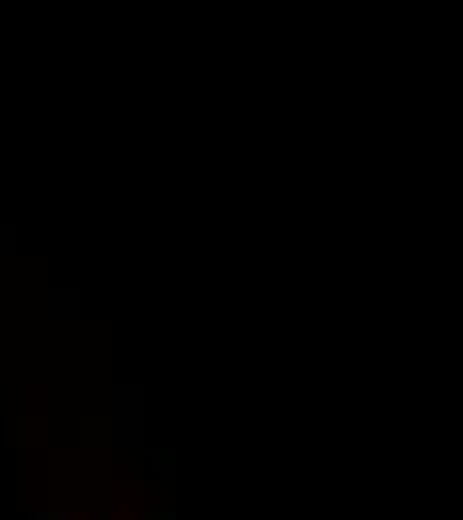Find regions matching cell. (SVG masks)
<instances>
[{
	"mask_svg": "<svg viewBox=\"0 0 463 520\" xmlns=\"http://www.w3.org/2000/svg\"><path fill=\"white\" fill-rule=\"evenodd\" d=\"M32 520H48V517H45V512H32Z\"/></svg>",
	"mask_w": 463,
	"mask_h": 520,
	"instance_id": "obj_1",
	"label": "cell"
}]
</instances>
